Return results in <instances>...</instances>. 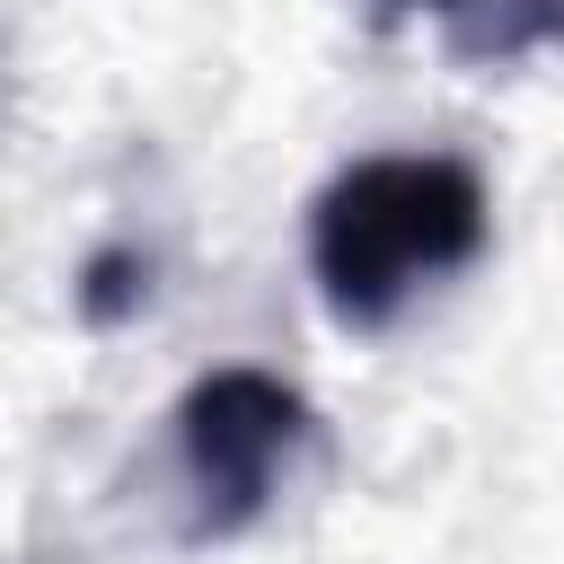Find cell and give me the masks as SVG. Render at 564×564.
<instances>
[{"instance_id":"obj_1","label":"cell","mask_w":564,"mask_h":564,"mask_svg":"<svg viewBox=\"0 0 564 564\" xmlns=\"http://www.w3.org/2000/svg\"><path fill=\"white\" fill-rule=\"evenodd\" d=\"M485 247V185L458 159H361L326 185L308 220V256L326 300L352 326L397 317L432 273L467 264Z\"/></svg>"},{"instance_id":"obj_2","label":"cell","mask_w":564,"mask_h":564,"mask_svg":"<svg viewBox=\"0 0 564 564\" xmlns=\"http://www.w3.org/2000/svg\"><path fill=\"white\" fill-rule=\"evenodd\" d=\"M300 423V397L264 370H220L185 397V476L203 494V529H238L264 511Z\"/></svg>"},{"instance_id":"obj_3","label":"cell","mask_w":564,"mask_h":564,"mask_svg":"<svg viewBox=\"0 0 564 564\" xmlns=\"http://www.w3.org/2000/svg\"><path fill=\"white\" fill-rule=\"evenodd\" d=\"M432 9H449V0H432Z\"/></svg>"}]
</instances>
